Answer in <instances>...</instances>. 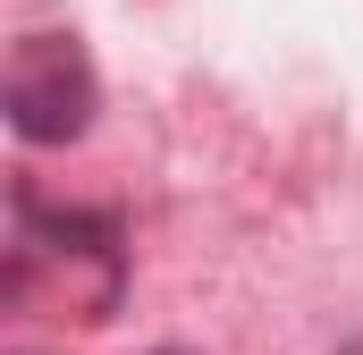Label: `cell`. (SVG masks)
Returning <instances> with one entry per match:
<instances>
[{"label":"cell","mask_w":363,"mask_h":355,"mask_svg":"<svg viewBox=\"0 0 363 355\" xmlns=\"http://www.w3.org/2000/svg\"><path fill=\"white\" fill-rule=\"evenodd\" d=\"M161 355H178V347H161Z\"/></svg>","instance_id":"7a4b0ae2"},{"label":"cell","mask_w":363,"mask_h":355,"mask_svg":"<svg viewBox=\"0 0 363 355\" xmlns=\"http://www.w3.org/2000/svg\"><path fill=\"white\" fill-rule=\"evenodd\" d=\"M0 110H9L17 144H77L93 127V110H101L85 43H77V34H26V43L9 51Z\"/></svg>","instance_id":"6da1fadb"}]
</instances>
